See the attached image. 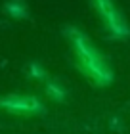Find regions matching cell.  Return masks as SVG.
Listing matches in <instances>:
<instances>
[{
    "label": "cell",
    "mask_w": 130,
    "mask_h": 134,
    "mask_svg": "<svg viewBox=\"0 0 130 134\" xmlns=\"http://www.w3.org/2000/svg\"><path fill=\"white\" fill-rule=\"evenodd\" d=\"M75 44H77L78 56L82 58L86 69H88L101 84H107L111 81V73L107 71V67H105V63L101 62V58L98 56V52L90 46V42L86 40L82 35H75Z\"/></svg>",
    "instance_id": "cell-1"
},
{
    "label": "cell",
    "mask_w": 130,
    "mask_h": 134,
    "mask_svg": "<svg viewBox=\"0 0 130 134\" xmlns=\"http://www.w3.org/2000/svg\"><path fill=\"white\" fill-rule=\"evenodd\" d=\"M96 2H98V8H100V12L103 14V17H105V21H107L111 31H113L115 35H126L128 27L122 23L121 15L117 14V10L113 8L111 0H96Z\"/></svg>",
    "instance_id": "cell-2"
},
{
    "label": "cell",
    "mask_w": 130,
    "mask_h": 134,
    "mask_svg": "<svg viewBox=\"0 0 130 134\" xmlns=\"http://www.w3.org/2000/svg\"><path fill=\"white\" fill-rule=\"evenodd\" d=\"M2 105L10 107V109H19V111H35V109H40V103L35 98H17V96H12L8 100H2Z\"/></svg>",
    "instance_id": "cell-3"
},
{
    "label": "cell",
    "mask_w": 130,
    "mask_h": 134,
    "mask_svg": "<svg viewBox=\"0 0 130 134\" xmlns=\"http://www.w3.org/2000/svg\"><path fill=\"white\" fill-rule=\"evenodd\" d=\"M6 10H8L14 17H23V15H25V4L19 2V0H14V2H10L8 6H6Z\"/></svg>",
    "instance_id": "cell-4"
},
{
    "label": "cell",
    "mask_w": 130,
    "mask_h": 134,
    "mask_svg": "<svg viewBox=\"0 0 130 134\" xmlns=\"http://www.w3.org/2000/svg\"><path fill=\"white\" fill-rule=\"evenodd\" d=\"M48 92H50L55 100H61V98H63V90H61L59 86H55V82H48Z\"/></svg>",
    "instance_id": "cell-5"
},
{
    "label": "cell",
    "mask_w": 130,
    "mask_h": 134,
    "mask_svg": "<svg viewBox=\"0 0 130 134\" xmlns=\"http://www.w3.org/2000/svg\"><path fill=\"white\" fill-rule=\"evenodd\" d=\"M31 71H33V75H36V77H44V71L38 69V65H33V69H31Z\"/></svg>",
    "instance_id": "cell-6"
}]
</instances>
